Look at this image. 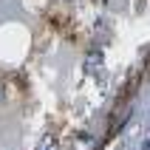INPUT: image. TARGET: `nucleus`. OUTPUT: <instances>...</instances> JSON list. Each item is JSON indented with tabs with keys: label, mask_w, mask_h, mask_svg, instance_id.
Returning <instances> with one entry per match:
<instances>
[{
	"label": "nucleus",
	"mask_w": 150,
	"mask_h": 150,
	"mask_svg": "<svg viewBox=\"0 0 150 150\" xmlns=\"http://www.w3.org/2000/svg\"><path fill=\"white\" fill-rule=\"evenodd\" d=\"M51 147H54V139H51V136H45V139L40 142V147H37V150H51Z\"/></svg>",
	"instance_id": "obj_1"
}]
</instances>
